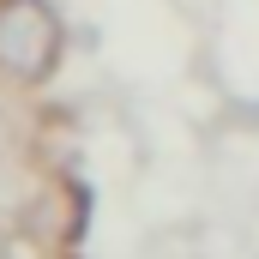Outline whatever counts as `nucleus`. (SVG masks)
Instances as JSON below:
<instances>
[{"label": "nucleus", "mask_w": 259, "mask_h": 259, "mask_svg": "<svg viewBox=\"0 0 259 259\" xmlns=\"http://www.w3.org/2000/svg\"><path fill=\"white\" fill-rule=\"evenodd\" d=\"M66 49L61 12L49 0H0V66L18 84H42Z\"/></svg>", "instance_id": "1"}]
</instances>
